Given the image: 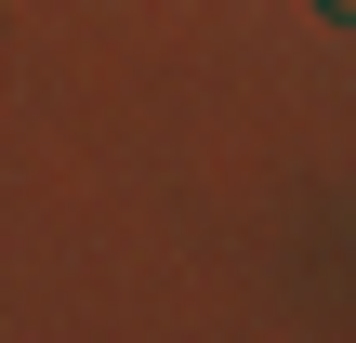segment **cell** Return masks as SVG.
Instances as JSON below:
<instances>
[{
	"mask_svg": "<svg viewBox=\"0 0 356 343\" xmlns=\"http://www.w3.org/2000/svg\"><path fill=\"white\" fill-rule=\"evenodd\" d=\"M317 13H330V26H343V40H356V0H317Z\"/></svg>",
	"mask_w": 356,
	"mask_h": 343,
	"instance_id": "obj_1",
	"label": "cell"
}]
</instances>
